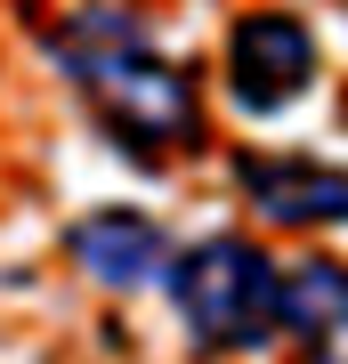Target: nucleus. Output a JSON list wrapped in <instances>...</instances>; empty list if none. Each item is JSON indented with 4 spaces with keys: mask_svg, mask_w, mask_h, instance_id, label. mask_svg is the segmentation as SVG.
Here are the masks:
<instances>
[{
    "mask_svg": "<svg viewBox=\"0 0 348 364\" xmlns=\"http://www.w3.org/2000/svg\"><path fill=\"white\" fill-rule=\"evenodd\" d=\"M275 267L251 235H203L170 251L162 291L179 308V332L194 356H259L275 340Z\"/></svg>",
    "mask_w": 348,
    "mask_h": 364,
    "instance_id": "f03ea898",
    "label": "nucleus"
},
{
    "mask_svg": "<svg viewBox=\"0 0 348 364\" xmlns=\"http://www.w3.org/2000/svg\"><path fill=\"white\" fill-rule=\"evenodd\" d=\"M41 57L81 97L97 138L130 162H186L203 146V81L186 57H170L138 9L122 0H73L41 25Z\"/></svg>",
    "mask_w": 348,
    "mask_h": 364,
    "instance_id": "f257e3e1",
    "label": "nucleus"
},
{
    "mask_svg": "<svg viewBox=\"0 0 348 364\" xmlns=\"http://www.w3.org/2000/svg\"><path fill=\"white\" fill-rule=\"evenodd\" d=\"M65 259L97 291H146L170 267V227L154 210H138V203H97V210H81L65 227Z\"/></svg>",
    "mask_w": 348,
    "mask_h": 364,
    "instance_id": "20e7f679",
    "label": "nucleus"
},
{
    "mask_svg": "<svg viewBox=\"0 0 348 364\" xmlns=\"http://www.w3.org/2000/svg\"><path fill=\"white\" fill-rule=\"evenodd\" d=\"M324 41L300 9H243L219 41V90L243 122H275L316 90Z\"/></svg>",
    "mask_w": 348,
    "mask_h": 364,
    "instance_id": "7ed1b4c3",
    "label": "nucleus"
},
{
    "mask_svg": "<svg viewBox=\"0 0 348 364\" xmlns=\"http://www.w3.org/2000/svg\"><path fill=\"white\" fill-rule=\"evenodd\" d=\"M275 332L308 364H348V267L340 259H292L275 275Z\"/></svg>",
    "mask_w": 348,
    "mask_h": 364,
    "instance_id": "423d86ee",
    "label": "nucleus"
},
{
    "mask_svg": "<svg viewBox=\"0 0 348 364\" xmlns=\"http://www.w3.org/2000/svg\"><path fill=\"white\" fill-rule=\"evenodd\" d=\"M235 186L268 227H340L348 219V162L316 154H235Z\"/></svg>",
    "mask_w": 348,
    "mask_h": 364,
    "instance_id": "39448f33",
    "label": "nucleus"
}]
</instances>
